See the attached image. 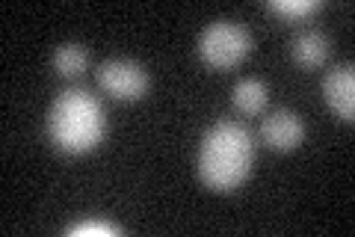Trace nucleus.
Instances as JSON below:
<instances>
[{
  "label": "nucleus",
  "instance_id": "f257e3e1",
  "mask_svg": "<svg viewBox=\"0 0 355 237\" xmlns=\"http://www.w3.org/2000/svg\"><path fill=\"white\" fill-rule=\"evenodd\" d=\"M254 163L252 131L240 122H216L198 145V178L216 193L240 187Z\"/></svg>",
  "mask_w": 355,
  "mask_h": 237
},
{
  "label": "nucleus",
  "instance_id": "f03ea898",
  "mask_svg": "<svg viewBox=\"0 0 355 237\" xmlns=\"http://www.w3.org/2000/svg\"><path fill=\"white\" fill-rule=\"evenodd\" d=\"M48 133L60 152L69 154L92 152L107 133V116L101 101L80 86L65 89L48 113Z\"/></svg>",
  "mask_w": 355,
  "mask_h": 237
},
{
  "label": "nucleus",
  "instance_id": "7ed1b4c3",
  "mask_svg": "<svg viewBox=\"0 0 355 237\" xmlns=\"http://www.w3.org/2000/svg\"><path fill=\"white\" fill-rule=\"evenodd\" d=\"M252 51V36L237 21H214L198 36V56L210 69H234Z\"/></svg>",
  "mask_w": 355,
  "mask_h": 237
},
{
  "label": "nucleus",
  "instance_id": "20e7f679",
  "mask_svg": "<svg viewBox=\"0 0 355 237\" xmlns=\"http://www.w3.org/2000/svg\"><path fill=\"white\" fill-rule=\"evenodd\" d=\"M98 83L116 101H139L148 92V72L137 60L113 56V60L98 65Z\"/></svg>",
  "mask_w": 355,
  "mask_h": 237
},
{
  "label": "nucleus",
  "instance_id": "39448f33",
  "mask_svg": "<svg viewBox=\"0 0 355 237\" xmlns=\"http://www.w3.org/2000/svg\"><path fill=\"white\" fill-rule=\"evenodd\" d=\"M323 95H326V104L331 107V113H335L338 119L352 122V116H355V74H352L349 63L335 65L331 72H326Z\"/></svg>",
  "mask_w": 355,
  "mask_h": 237
},
{
  "label": "nucleus",
  "instance_id": "423d86ee",
  "mask_svg": "<svg viewBox=\"0 0 355 237\" xmlns=\"http://www.w3.org/2000/svg\"><path fill=\"white\" fill-rule=\"evenodd\" d=\"M261 133H263V142L270 145V149L291 152V149H296V145H302L305 125L293 110H272L270 116L263 119Z\"/></svg>",
  "mask_w": 355,
  "mask_h": 237
},
{
  "label": "nucleus",
  "instance_id": "0eeeda50",
  "mask_svg": "<svg viewBox=\"0 0 355 237\" xmlns=\"http://www.w3.org/2000/svg\"><path fill=\"white\" fill-rule=\"evenodd\" d=\"M291 51L302 69H320L329 56V36L323 30H302L291 42Z\"/></svg>",
  "mask_w": 355,
  "mask_h": 237
},
{
  "label": "nucleus",
  "instance_id": "6e6552de",
  "mask_svg": "<svg viewBox=\"0 0 355 237\" xmlns=\"http://www.w3.org/2000/svg\"><path fill=\"white\" fill-rule=\"evenodd\" d=\"M231 101L240 113L246 116H258V113L266 107V86L258 81V77H243V81L234 86L231 92Z\"/></svg>",
  "mask_w": 355,
  "mask_h": 237
},
{
  "label": "nucleus",
  "instance_id": "1a4fd4ad",
  "mask_svg": "<svg viewBox=\"0 0 355 237\" xmlns=\"http://www.w3.org/2000/svg\"><path fill=\"white\" fill-rule=\"evenodd\" d=\"M86 63H89L86 48H83V44H77V42H65V44H60V48L53 51V69H57L62 77L83 74Z\"/></svg>",
  "mask_w": 355,
  "mask_h": 237
},
{
  "label": "nucleus",
  "instance_id": "9d476101",
  "mask_svg": "<svg viewBox=\"0 0 355 237\" xmlns=\"http://www.w3.org/2000/svg\"><path fill=\"white\" fill-rule=\"evenodd\" d=\"M323 6L320 0H270V9L279 13L284 18H302V15H311Z\"/></svg>",
  "mask_w": 355,
  "mask_h": 237
},
{
  "label": "nucleus",
  "instance_id": "9b49d317",
  "mask_svg": "<svg viewBox=\"0 0 355 237\" xmlns=\"http://www.w3.org/2000/svg\"><path fill=\"white\" fill-rule=\"evenodd\" d=\"M69 234H119L116 225H110V222H80V225H74V229H69Z\"/></svg>",
  "mask_w": 355,
  "mask_h": 237
}]
</instances>
